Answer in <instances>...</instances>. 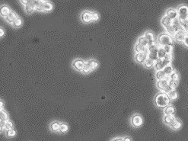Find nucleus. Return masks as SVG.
I'll return each instance as SVG.
<instances>
[{
  "instance_id": "f257e3e1",
  "label": "nucleus",
  "mask_w": 188,
  "mask_h": 141,
  "mask_svg": "<svg viewBox=\"0 0 188 141\" xmlns=\"http://www.w3.org/2000/svg\"><path fill=\"white\" fill-rule=\"evenodd\" d=\"M171 99L167 93L161 92L156 95L155 98V104L158 108H165L171 104Z\"/></svg>"
},
{
  "instance_id": "f03ea898",
  "label": "nucleus",
  "mask_w": 188,
  "mask_h": 141,
  "mask_svg": "<svg viewBox=\"0 0 188 141\" xmlns=\"http://www.w3.org/2000/svg\"><path fill=\"white\" fill-rule=\"evenodd\" d=\"M174 37L170 35H168L167 32L162 33L158 36L157 43L159 46L164 47L166 45H173L174 44Z\"/></svg>"
},
{
  "instance_id": "7ed1b4c3",
  "label": "nucleus",
  "mask_w": 188,
  "mask_h": 141,
  "mask_svg": "<svg viewBox=\"0 0 188 141\" xmlns=\"http://www.w3.org/2000/svg\"><path fill=\"white\" fill-rule=\"evenodd\" d=\"M178 12V20L184 21L188 19V5L186 4H180L177 8Z\"/></svg>"
},
{
  "instance_id": "20e7f679",
  "label": "nucleus",
  "mask_w": 188,
  "mask_h": 141,
  "mask_svg": "<svg viewBox=\"0 0 188 141\" xmlns=\"http://www.w3.org/2000/svg\"><path fill=\"white\" fill-rule=\"evenodd\" d=\"M159 45L156 43L149 45L148 47V58L152 59L154 61L158 60V50L159 48Z\"/></svg>"
},
{
  "instance_id": "39448f33",
  "label": "nucleus",
  "mask_w": 188,
  "mask_h": 141,
  "mask_svg": "<svg viewBox=\"0 0 188 141\" xmlns=\"http://www.w3.org/2000/svg\"><path fill=\"white\" fill-rule=\"evenodd\" d=\"M53 9L52 4L50 2H46L44 0H37V2L36 4V10L37 11H44V12H50Z\"/></svg>"
},
{
  "instance_id": "423d86ee",
  "label": "nucleus",
  "mask_w": 188,
  "mask_h": 141,
  "mask_svg": "<svg viewBox=\"0 0 188 141\" xmlns=\"http://www.w3.org/2000/svg\"><path fill=\"white\" fill-rule=\"evenodd\" d=\"M180 28H180V22H179V20L177 19V20L174 21L173 24L171 25L170 27H168V28H166L165 30H166V32H167L168 35H170L172 36V37H174V36L176 35L177 32Z\"/></svg>"
},
{
  "instance_id": "0eeeda50",
  "label": "nucleus",
  "mask_w": 188,
  "mask_h": 141,
  "mask_svg": "<svg viewBox=\"0 0 188 141\" xmlns=\"http://www.w3.org/2000/svg\"><path fill=\"white\" fill-rule=\"evenodd\" d=\"M171 64V61L168 60V59H158L155 61V70L156 71H160L163 70L165 69V66H167L168 65H170Z\"/></svg>"
},
{
  "instance_id": "6e6552de",
  "label": "nucleus",
  "mask_w": 188,
  "mask_h": 141,
  "mask_svg": "<svg viewBox=\"0 0 188 141\" xmlns=\"http://www.w3.org/2000/svg\"><path fill=\"white\" fill-rule=\"evenodd\" d=\"M187 35V33L182 28H180L175 35L174 36V40L176 41L177 42H179V43H184V39L186 37V36Z\"/></svg>"
},
{
  "instance_id": "1a4fd4ad",
  "label": "nucleus",
  "mask_w": 188,
  "mask_h": 141,
  "mask_svg": "<svg viewBox=\"0 0 188 141\" xmlns=\"http://www.w3.org/2000/svg\"><path fill=\"white\" fill-rule=\"evenodd\" d=\"M134 59L137 63L143 64L144 62L148 59V52L145 53H137L134 56Z\"/></svg>"
},
{
  "instance_id": "9d476101",
  "label": "nucleus",
  "mask_w": 188,
  "mask_h": 141,
  "mask_svg": "<svg viewBox=\"0 0 188 141\" xmlns=\"http://www.w3.org/2000/svg\"><path fill=\"white\" fill-rule=\"evenodd\" d=\"M165 15L169 17L172 21H175L178 19V12L177 9L175 8H169L166 10Z\"/></svg>"
},
{
  "instance_id": "9b49d317",
  "label": "nucleus",
  "mask_w": 188,
  "mask_h": 141,
  "mask_svg": "<svg viewBox=\"0 0 188 141\" xmlns=\"http://www.w3.org/2000/svg\"><path fill=\"white\" fill-rule=\"evenodd\" d=\"M168 81H169V78H166L162 80H158L156 82V87L161 90L162 92H163L165 89V88L168 85Z\"/></svg>"
},
{
  "instance_id": "f8f14e48",
  "label": "nucleus",
  "mask_w": 188,
  "mask_h": 141,
  "mask_svg": "<svg viewBox=\"0 0 188 141\" xmlns=\"http://www.w3.org/2000/svg\"><path fill=\"white\" fill-rule=\"evenodd\" d=\"M131 123L134 127H140L142 124V118L139 115H135L131 119Z\"/></svg>"
},
{
  "instance_id": "ddd939ff",
  "label": "nucleus",
  "mask_w": 188,
  "mask_h": 141,
  "mask_svg": "<svg viewBox=\"0 0 188 141\" xmlns=\"http://www.w3.org/2000/svg\"><path fill=\"white\" fill-rule=\"evenodd\" d=\"M173 22H174V21H172L169 17H168L166 15H165L162 18V19H161V24H162V25L165 28V29L166 28H168V27H170L171 25H172L173 24Z\"/></svg>"
},
{
  "instance_id": "4468645a",
  "label": "nucleus",
  "mask_w": 188,
  "mask_h": 141,
  "mask_svg": "<svg viewBox=\"0 0 188 141\" xmlns=\"http://www.w3.org/2000/svg\"><path fill=\"white\" fill-rule=\"evenodd\" d=\"M85 63L83 61L82 59H77L73 62L72 66H73V67L75 70H77L79 71H82L83 68H84V66H85Z\"/></svg>"
},
{
  "instance_id": "2eb2a0df",
  "label": "nucleus",
  "mask_w": 188,
  "mask_h": 141,
  "mask_svg": "<svg viewBox=\"0 0 188 141\" xmlns=\"http://www.w3.org/2000/svg\"><path fill=\"white\" fill-rule=\"evenodd\" d=\"M175 119L176 118L175 117V115H166L163 118V122L166 125L170 126Z\"/></svg>"
},
{
  "instance_id": "dca6fc26",
  "label": "nucleus",
  "mask_w": 188,
  "mask_h": 141,
  "mask_svg": "<svg viewBox=\"0 0 188 141\" xmlns=\"http://www.w3.org/2000/svg\"><path fill=\"white\" fill-rule=\"evenodd\" d=\"M82 20L85 23H88L92 21V13L89 12H85L82 15Z\"/></svg>"
},
{
  "instance_id": "f3484780",
  "label": "nucleus",
  "mask_w": 188,
  "mask_h": 141,
  "mask_svg": "<svg viewBox=\"0 0 188 141\" xmlns=\"http://www.w3.org/2000/svg\"><path fill=\"white\" fill-rule=\"evenodd\" d=\"M143 36H144V37H145V39L148 41L149 45H150V44H152L154 43H155V38H154V35H153V33L152 31H148L145 32V34H144V35Z\"/></svg>"
},
{
  "instance_id": "a211bd4d",
  "label": "nucleus",
  "mask_w": 188,
  "mask_h": 141,
  "mask_svg": "<svg viewBox=\"0 0 188 141\" xmlns=\"http://www.w3.org/2000/svg\"><path fill=\"white\" fill-rule=\"evenodd\" d=\"M181 126H182V122H181L179 119H177L176 118V119L172 122V124L170 125V127H171L172 130H179L180 127H181Z\"/></svg>"
},
{
  "instance_id": "6ab92c4d",
  "label": "nucleus",
  "mask_w": 188,
  "mask_h": 141,
  "mask_svg": "<svg viewBox=\"0 0 188 141\" xmlns=\"http://www.w3.org/2000/svg\"><path fill=\"white\" fill-rule=\"evenodd\" d=\"M134 50H135V53H145V52H148V47H143L139 44H136L135 46H134Z\"/></svg>"
},
{
  "instance_id": "aec40b11",
  "label": "nucleus",
  "mask_w": 188,
  "mask_h": 141,
  "mask_svg": "<svg viewBox=\"0 0 188 141\" xmlns=\"http://www.w3.org/2000/svg\"><path fill=\"white\" fill-rule=\"evenodd\" d=\"M155 61H154L152 59L148 58L144 62V63L142 65H143V66L145 69H151V68H152V67L155 66Z\"/></svg>"
},
{
  "instance_id": "412c9836",
  "label": "nucleus",
  "mask_w": 188,
  "mask_h": 141,
  "mask_svg": "<svg viewBox=\"0 0 188 141\" xmlns=\"http://www.w3.org/2000/svg\"><path fill=\"white\" fill-rule=\"evenodd\" d=\"M175 108H174L173 105H168L167 107L165 108V110H164V113H165V115H175Z\"/></svg>"
},
{
  "instance_id": "4be33fe9",
  "label": "nucleus",
  "mask_w": 188,
  "mask_h": 141,
  "mask_svg": "<svg viewBox=\"0 0 188 141\" xmlns=\"http://www.w3.org/2000/svg\"><path fill=\"white\" fill-rule=\"evenodd\" d=\"M155 78H156V79L158 81V80H162V79H166V78H168V76L165 74L164 70H160L156 72V73H155Z\"/></svg>"
},
{
  "instance_id": "5701e85b",
  "label": "nucleus",
  "mask_w": 188,
  "mask_h": 141,
  "mask_svg": "<svg viewBox=\"0 0 188 141\" xmlns=\"http://www.w3.org/2000/svg\"><path fill=\"white\" fill-rule=\"evenodd\" d=\"M137 44H140L142 46L145 47H149V45L148 41L145 39V37L144 36H141V37H140L138 38V40H137Z\"/></svg>"
},
{
  "instance_id": "b1692460",
  "label": "nucleus",
  "mask_w": 188,
  "mask_h": 141,
  "mask_svg": "<svg viewBox=\"0 0 188 141\" xmlns=\"http://www.w3.org/2000/svg\"><path fill=\"white\" fill-rule=\"evenodd\" d=\"M166 55H167V53L165 52L164 47L160 46L158 50V58L159 59H165Z\"/></svg>"
},
{
  "instance_id": "393cba45",
  "label": "nucleus",
  "mask_w": 188,
  "mask_h": 141,
  "mask_svg": "<svg viewBox=\"0 0 188 141\" xmlns=\"http://www.w3.org/2000/svg\"><path fill=\"white\" fill-rule=\"evenodd\" d=\"M17 18V15H15V13L13 12H11L6 17H5V20L9 22V23H13V22Z\"/></svg>"
},
{
  "instance_id": "a878e982",
  "label": "nucleus",
  "mask_w": 188,
  "mask_h": 141,
  "mask_svg": "<svg viewBox=\"0 0 188 141\" xmlns=\"http://www.w3.org/2000/svg\"><path fill=\"white\" fill-rule=\"evenodd\" d=\"M168 95L170 98L171 101H175V100H177L178 98V93H177V92L175 89L171 90L170 92H168Z\"/></svg>"
},
{
  "instance_id": "bb28decb",
  "label": "nucleus",
  "mask_w": 188,
  "mask_h": 141,
  "mask_svg": "<svg viewBox=\"0 0 188 141\" xmlns=\"http://www.w3.org/2000/svg\"><path fill=\"white\" fill-rule=\"evenodd\" d=\"M24 9H25V11L27 14H31L34 10H36V5L32 4V5H24Z\"/></svg>"
},
{
  "instance_id": "cd10ccee",
  "label": "nucleus",
  "mask_w": 188,
  "mask_h": 141,
  "mask_svg": "<svg viewBox=\"0 0 188 141\" xmlns=\"http://www.w3.org/2000/svg\"><path fill=\"white\" fill-rule=\"evenodd\" d=\"M164 70V72H165V74L167 75V76L168 77L174 71H175V70H174V68H173V66H172V65L171 64H170V65H168L167 66H165V69L163 70Z\"/></svg>"
},
{
  "instance_id": "c85d7f7f",
  "label": "nucleus",
  "mask_w": 188,
  "mask_h": 141,
  "mask_svg": "<svg viewBox=\"0 0 188 141\" xmlns=\"http://www.w3.org/2000/svg\"><path fill=\"white\" fill-rule=\"evenodd\" d=\"M10 12H11V10H10V9L8 6H2L1 8V15L2 16L6 17Z\"/></svg>"
},
{
  "instance_id": "c756f323",
  "label": "nucleus",
  "mask_w": 188,
  "mask_h": 141,
  "mask_svg": "<svg viewBox=\"0 0 188 141\" xmlns=\"http://www.w3.org/2000/svg\"><path fill=\"white\" fill-rule=\"evenodd\" d=\"M88 63L89 66L91 67L92 70H94L97 69L98 66V63L97 61L94 60V59H91V60L88 61Z\"/></svg>"
},
{
  "instance_id": "7c9ffc66",
  "label": "nucleus",
  "mask_w": 188,
  "mask_h": 141,
  "mask_svg": "<svg viewBox=\"0 0 188 141\" xmlns=\"http://www.w3.org/2000/svg\"><path fill=\"white\" fill-rule=\"evenodd\" d=\"M169 79H172V80H177V81H179V79H180V75L179 73L177 72V71H174L169 76H168Z\"/></svg>"
},
{
  "instance_id": "2f4dec72",
  "label": "nucleus",
  "mask_w": 188,
  "mask_h": 141,
  "mask_svg": "<svg viewBox=\"0 0 188 141\" xmlns=\"http://www.w3.org/2000/svg\"><path fill=\"white\" fill-rule=\"evenodd\" d=\"M178 83H179V81L169 79V81H168V85H169L172 89H175L177 87V85H178Z\"/></svg>"
},
{
  "instance_id": "473e14b6",
  "label": "nucleus",
  "mask_w": 188,
  "mask_h": 141,
  "mask_svg": "<svg viewBox=\"0 0 188 141\" xmlns=\"http://www.w3.org/2000/svg\"><path fill=\"white\" fill-rule=\"evenodd\" d=\"M22 19L20 18H18V17H17L16 18V19L13 22V23H12V25L15 27V28H19L20 26H22Z\"/></svg>"
},
{
  "instance_id": "72a5a7b5",
  "label": "nucleus",
  "mask_w": 188,
  "mask_h": 141,
  "mask_svg": "<svg viewBox=\"0 0 188 141\" xmlns=\"http://www.w3.org/2000/svg\"><path fill=\"white\" fill-rule=\"evenodd\" d=\"M92 69H91V67L89 66V65H88V62H86L85 63V66H84V68H83L82 70V72L83 73H85V74H88V73H89V72H92Z\"/></svg>"
},
{
  "instance_id": "f704fd0d",
  "label": "nucleus",
  "mask_w": 188,
  "mask_h": 141,
  "mask_svg": "<svg viewBox=\"0 0 188 141\" xmlns=\"http://www.w3.org/2000/svg\"><path fill=\"white\" fill-rule=\"evenodd\" d=\"M163 47L165 49V52L167 53V54H171L173 53V50H174L173 45H166Z\"/></svg>"
},
{
  "instance_id": "c9c22d12",
  "label": "nucleus",
  "mask_w": 188,
  "mask_h": 141,
  "mask_svg": "<svg viewBox=\"0 0 188 141\" xmlns=\"http://www.w3.org/2000/svg\"><path fill=\"white\" fill-rule=\"evenodd\" d=\"M59 127H60V124H59L58 122H54L51 125H50V128L53 131L56 132L57 130H59Z\"/></svg>"
},
{
  "instance_id": "e433bc0d",
  "label": "nucleus",
  "mask_w": 188,
  "mask_h": 141,
  "mask_svg": "<svg viewBox=\"0 0 188 141\" xmlns=\"http://www.w3.org/2000/svg\"><path fill=\"white\" fill-rule=\"evenodd\" d=\"M22 3L24 5H32V4H34L36 5L37 2V0H21Z\"/></svg>"
},
{
  "instance_id": "4c0bfd02",
  "label": "nucleus",
  "mask_w": 188,
  "mask_h": 141,
  "mask_svg": "<svg viewBox=\"0 0 188 141\" xmlns=\"http://www.w3.org/2000/svg\"><path fill=\"white\" fill-rule=\"evenodd\" d=\"M0 118H1V120L7 121V120H8V115L5 111H1V112H0Z\"/></svg>"
},
{
  "instance_id": "58836bf2",
  "label": "nucleus",
  "mask_w": 188,
  "mask_h": 141,
  "mask_svg": "<svg viewBox=\"0 0 188 141\" xmlns=\"http://www.w3.org/2000/svg\"><path fill=\"white\" fill-rule=\"evenodd\" d=\"M68 129H69V127H68V126L66 124H60V127H59V131L60 132L65 133V132H66L68 130Z\"/></svg>"
},
{
  "instance_id": "ea45409f",
  "label": "nucleus",
  "mask_w": 188,
  "mask_h": 141,
  "mask_svg": "<svg viewBox=\"0 0 188 141\" xmlns=\"http://www.w3.org/2000/svg\"><path fill=\"white\" fill-rule=\"evenodd\" d=\"M12 127H13V125H12V122L9 121V120H7L6 123H5V128L7 130H9L12 129Z\"/></svg>"
},
{
  "instance_id": "a19ab883",
  "label": "nucleus",
  "mask_w": 188,
  "mask_h": 141,
  "mask_svg": "<svg viewBox=\"0 0 188 141\" xmlns=\"http://www.w3.org/2000/svg\"><path fill=\"white\" fill-rule=\"evenodd\" d=\"M15 131L14 130H7V136L8 137H14L15 135Z\"/></svg>"
},
{
  "instance_id": "79ce46f5",
  "label": "nucleus",
  "mask_w": 188,
  "mask_h": 141,
  "mask_svg": "<svg viewBox=\"0 0 188 141\" xmlns=\"http://www.w3.org/2000/svg\"><path fill=\"white\" fill-rule=\"evenodd\" d=\"M99 18V15H98V13L93 12L92 13V21H98Z\"/></svg>"
},
{
  "instance_id": "37998d69",
  "label": "nucleus",
  "mask_w": 188,
  "mask_h": 141,
  "mask_svg": "<svg viewBox=\"0 0 188 141\" xmlns=\"http://www.w3.org/2000/svg\"><path fill=\"white\" fill-rule=\"evenodd\" d=\"M171 90H174V89H171V87H170L169 85H168V86H167V87L165 88V89L164 90V91H163V92L168 94V92H171Z\"/></svg>"
},
{
  "instance_id": "c03bdc74",
  "label": "nucleus",
  "mask_w": 188,
  "mask_h": 141,
  "mask_svg": "<svg viewBox=\"0 0 188 141\" xmlns=\"http://www.w3.org/2000/svg\"><path fill=\"white\" fill-rule=\"evenodd\" d=\"M165 59H168V60H170V61L172 62V59H173V55H172V53L171 54H167L166 57H165Z\"/></svg>"
},
{
  "instance_id": "a18cd8bd",
  "label": "nucleus",
  "mask_w": 188,
  "mask_h": 141,
  "mask_svg": "<svg viewBox=\"0 0 188 141\" xmlns=\"http://www.w3.org/2000/svg\"><path fill=\"white\" fill-rule=\"evenodd\" d=\"M184 45L186 47H187L188 48V33L187 36H186V37H185V39H184Z\"/></svg>"
},
{
  "instance_id": "49530a36",
  "label": "nucleus",
  "mask_w": 188,
  "mask_h": 141,
  "mask_svg": "<svg viewBox=\"0 0 188 141\" xmlns=\"http://www.w3.org/2000/svg\"><path fill=\"white\" fill-rule=\"evenodd\" d=\"M5 123H6V121L1 120V130H2L3 128H5Z\"/></svg>"
},
{
  "instance_id": "de8ad7c7",
  "label": "nucleus",
  "mask_w": 188,
  "mask_h": 141,
  "mask_svg": "<svg viewBox=\"0 0 188 141\" xmlns=\"http://www.w3.org/2000/svg\"><path fill=\"white\" fill-rule=\"evenodd\" d=\"M3 35H4V31H3L2 28H1V29H0V36L2 37Z\"/></svg>"
},
{
  "instance_id": "09e8293b",
  "label": "nucleus",
  "mask_w": 188,
  "mask_h": 141,
  "mask_svg": "<svg viewBox=\"0 0 188 141\" xmlns=\"http://www.w3.org/2000/svg\"><path fill=\"white\" fill-rule=\"evenodd\" d=\"M112 141H123V138H116Z\"/></svg>"
},
{
  "instance_id": "8fccbe9b",
  "label": "nucleus",
  "mask_w": 188,
  "mask_h": 141,
  "mask_svg": "<svg viewBox=\"0 0 188 141\" xmlns=\"http://www.w3.org/2000/svg\"><path fill=\"white\" fill-rule=\"evenodd\" d=\"M123 141H131V139L129 137H125L123 138Z\"/></svg>"
},
{
  "instance_id": "3c124183",
  "label": "nucleus",
  "mask_w": 188,
  "mask_h": 141,
  "mask_svg": "<svg viewBox=\"0 0 188 141\" xmlns=\"http://www.w3.org/2000/svg\"><path fill=\"white\" fill-rule=\"evenodd\" d=\"M2 106H3V104H2V102L1 101V102H0V107H1V111H2Z\"/></svg>"
},
{
  "instance_id": "603ef678",
  "label": "nucleus",
  "mask_w": 188,
  "mask_h": 141,
  "mask_svg": "<svg viewBox=\"0 0 188 141\" xmlns=\"http://www.w3.org/2000/svg\"><path fill=\"white\" fill-rule=\"evenodd\" d=\"M186 32L188 33V26H187V29H186Z\"/></svg>"
}]
</instances>
